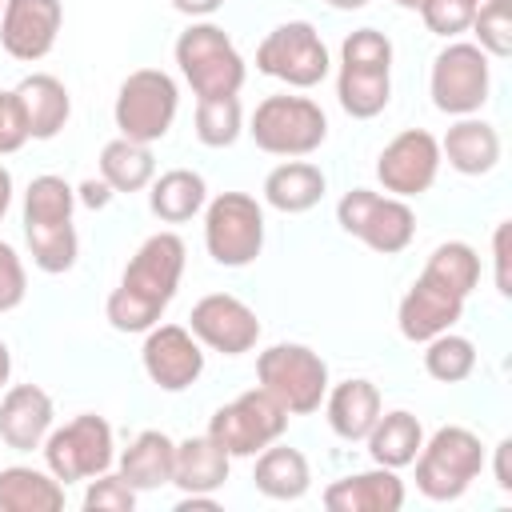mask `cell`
<instances>
[{
  "label": "cell",
  "mask_w": 512,
  "mask_h": 512,
  "mask_svg": "<svg viewBox=\"0 0 512 512\" xmlns=\"http://www.w3.org/2000/svg\"><path fill=\"white\" fill-rule=\"evenodd\" d=\"M288 412L280 408L276 396H268L260 384L240 392L236 400L220 404L208 420V436L236 460V456H256L260 448L276 444L288 432Z\"/></svg>",
  "instance_id": "13"
},
{
  "label": "cell",
  "mask_w": 512,
  "mask_h": 512,
  "mask_svg": "<svg viewBox=\"0 0 512 512\" xmlns=\"http://www.w3.org/2000/svg\"><path fill=\"white\" fill-rule=\"evenodd\" d=\"M424 276L436 280V284H444V288H452L456 296L468 300V296L476 292V284H480V256H476V248L464 244V240H444V244H436L432 256L424 260Z\"/></svg>",
  "instance_id": "33"
},
{
  "label": "cell",
  "mask_w": 512,
  "mask_h": 512,
  "mask_svg": "<svg viewBox=\"0 0 512 512\" xmlns=\"http://www.w3.org/2000/svg\"><path fill=\"white\" fill-rule=\"evenodd\" d=\"M396 4H400V8H408V12H420V4H424V0H396Z\"/></svg>",
  "instance_id": "49"
},
{
  "label": "cell",
  "mask_w": 512,
  "mask_h": 512,
  "mask_svg": "<svg viewBox=\"0 0 512 512\" xmlns=\"http://www.w3.org/2000/svg\"><path fill=\"white\" fill-rule=\"evenodd\" d=\"M0 8H4V0H0Z\"/></svg>",
  "instance_id": "50"
},
{
  "label": "cell",
  "mask_w": 512,
  "mask_h": 512,
  "mask_svg": "<svg viewBox=\"0 0 512 512\" xmlns=\"http://www.w3.org/2000/svg\"><path fill=\"white\" fill-rule=\"evenodd\" d=\"M112 188L100 180V176H92V180H84V184H76V204H84V208H92V212H100V208H108L112 204Z\"/></svg>",
  "instance_id": "43"
},
{
  "label": "cell",
  "mask_w": 512,
  "mask_h": 512,
  "mask_svg": "<svg viewBox=\"0 0 512 512\" xmlns=\"http://www.w3.org/2000/svg\"><path fill=\"white\" fill-rule=\"evenodd\" d=\"M464 316V296H456L452 288L428 280L424 272L408 284V292L400 296V308H396V328L404 340L412 344H424L448 328H456V320Z\"/></svg>",
  "instance_id": "18"
},
{
  "label": "cell",
  "mask_w": 512,
  "mask_h": 512,
  "mask_svg": "<svg viewBox=\"0 0 512 512\" xmlns=\"http://www.w3.org/2000/svg\"><path fill=\"white\" fill-rule=\"evenodd\" d=\"M156 176V156H152V144H136L128 136H116L100 148V180L120 196H132V192H144Z\"/></svg>",
  "instance_id": "31"
},
{
  "label": "cell",
  "mask_w": 512,
  "mask_h": 512,
  "mask_svg": "<svg viewBox=\"0 0 512 512\" xmlns=\"http://www.w3.org/2000/svg\"><path fill=\"white\" fill-rule=\"evenodd\" d=\"M424 372L436 384H464L476 372V344L452 328L424 340Z\"/></svg>",
  "instance_id": "34"
},
{
  "label": "cell",
  "mask_w": 512,
  "mask_h": 512,
  "mask_svg": "<svg viewBox=\"0 0 512 512\" xmlns=\"http://www.w3.org/2000/svg\"><path fill=\"white\" fill-rule=\"evenodd\" d=\"M140 364L160 392H188L204 376V344L188 324H152L140 344Z\"/></svg>",
  "instance_id": "15"
},
{
  "label": "cell",
  "mask_w": 512,
  "mask_h": 512,
  "mask_svg": "<svg viewBox=\"0 0 512 512\" xmlns=\"http://www.w3.org/2000/svg\"><path fill=\"white\" fill-rule=\"evenodd\" d=\"M440 160H448L452 172L460 176H488L500 164V132L496 124L476 116H456L440 140Z\"/></svg>",
  "instance_id": "22"
},
{
  "label": "cell",
  "mask_w": 512,
  "mask_h": 512,
  "mask_svg": "<svg viewBox=\"0 0 512 512\" xmlns=\"http://www.w3.org/2000/svg\"><path fill=\"white\" fill-rule=\"evenodd\" d=\"M172 8H176L180 16H192V20H208L212 12H220V8H224V0H172Z\"/></svg>",
  "instance_id": "45"
},
{
  "label": "cell",
  "mask_w": 512,
  "mask_h": 512,
  "mask_svg": "<svg viewBox=\"0 0 512 512\" xmlns=\"http://www.w3.org/2000/svg\"><path fill=\"white\" fill-rule=\"evenodd\" d=\"M508 232H512V224L508 220H500L496 224V232H492V264H496V292L508 300L512 296V276H508Z\"/></svg>",
  "instance_id": "42"
},
{
  "label": "cell",
  "mask_w": 512,
  "mask_h": 512,
  "mask_svg": "<svg viewBox=\"0 0 512 512\" xmlns=\"http://www.w3.org/2000/svg\"><path fill=\"white\" fill-rule=\"evenodd\" d=\"M208 204V184L192 168H168L148 184V208L160 224H188Z\"/></svg>",
  "instance_id": "28"
},
{
  "label": "cell",
  "mask_w": 512,
  "mask_h": 512,
  "mask_svg": "<svg viewBox=\"0 0 512 512\" xmlns=\"http://www.w3.org/2000/svg\"><path fill=\"white\" fill-rule=\"evenodd\" d=\"M172 56H176L180 76L196 92V100H208V96H240V88L248 80V64H244L240 48L212 20H192L176 36Z\"/></svg>",
  "instance_id": "3"
},
{
  "label": "cell",
  "mask_w": 512,
  "mask_h": 512,
  "mask_svg": "<svg viewBox=\"0 0 512 512\" xmlns=\"http://www.w3.org/2000/svg\"><path fill=\"white\" fill-rule=\"evenodd\" d=\"M364 444H368L372 464L400 472V468H408V464L416 460V452H420V444H424V424H420L416 412L392 408V412H380V416H376V424H372V432L364 436Z\"/></svg>",
  "instance_id": "29"
},
{
  "label": "cell",
  "mask_w": 512,
  "mask_h": 512,
  "mask_svg": "<svg viewBox=\"0 0 512 512\" xmlns=\"http://www.w3.org/2000/svg\"><path fill=\"white\" fill-rule=\"evenodd\" d=\"M24 296H28L24 260H20V252L8 240H0V316L4 312H16L24 304Z\"/></svg>",
  "instance_id": "40"
},
{
  "label": "cell",
  "mask_w": 512,
  "mask_h": 512,
  "mask_svg": "<svg viewBox=\"0 0 512 512\" xmlns=\"http://www.w3.org/2000/svg\"><path fill=\"white\" fill-rule=\"evenodd\" d=\"M480 0H424L420 4V20L432 36L440 40H456L460 32H468L472 16H476Z\"/></svg>",
  "instance_id": "38"
},
{
  "label": "cell",
  "mask_w": 512,
  "mask_h": 512,
  "mask_svg": "<svg viewBox=\"0 0 512 512\" xmlns=\"http://www.w3.org/2000/svg\"><path fill=\"white\" fill-rule=\"evenodd\" d=\"M256 384L280 400L288 416H312L328 392V360L308 344H272L256 356Z\"/></svg>",
  "instance_id": "6"
},
{
  "label": "cell",
  "mask_w": 512,
  "mask_h": 512,
  "mask_svg": "<svg viewBox=\"0 0 512 512\" xmlns=\"http://www.w3.org/2000/svg\"><path fill=\"white\" fill-rule=\"evenodd\" d=\"M184 240L176 232H152L132 260L124 264L120 284L104 300V316L124 336H144L152 324H160L164 308L172 304L180 276H184Z\"/></svg>",
  "instance_id": "1"
},
{
  "label": "cell",
  "mask_w": 512,
  "mask_h": 512,
  "mask_svg": "<svg viewBox=\"0 0 512 512\" xmlns=\"http://www.w3.org/2000/svg\"><path fill=\"white\" fill-rule=\"evenodd\" d=\"M244 132L256 140L260 152L300 160V156H312L328 140V116L312 96L276 92V96H264L256 104Z\"/></svg>",
  "instance_id": "5"
},
{
  "label": "cell",
  "mask_w": 512,
  "mask_h": 512,
  "mask_svg": "<svg viewBox=\"0 0 512 512\" xmlns=\"http://www.w3.org/2000/svg\"><path fill=\"white\" fill-rule=\"evenodd\" d=\"M44 468L68 488L80 480H92L116 464V444H112V424L96 412H80L68 424H52V432L40 444Z\"/></svg>",
  "instance_id": "8"
},
{
  "label": "cell",
  "mask_w": 512,
  "mask_h": 512,
  "mask_svg": "<svg viewBox=\"0 0 512 512\" xmlns=\"http://www.w3.org/2000/svg\"><path fill=\"white\" fill-rule=\"evenodd\" d=\"M56 424V404L40 384H12L0 396V440L12 452H32Z\"/></svg>",
  "instance_id": "19"
},
{
  "label": "cell",
  "mask_w": 512,
  "mask_h": 512,
  "mask_svg": "<svg viewBox=\"0 0 512 512\" xmlns=\"http://www.w3.org/2000/svg\"><path fill=\"white\" fill-rule=\"evenodd\" d=\"M64 484L48 468L8 464L0 468V512H60Z\"/></svg>",
  "instance_id": "30"
},
{
  "label": "cell",
  "mask_w": 512,
  "mask_h": 512,
  "mask_svg": "<svg viewBox=\"0 0 512 512\" xmlns=\"http://www.w3.org/2000/svg\"><path fill=\"white\" fill-rule=\"evenodd\" d=\"M76 212V188L56 176V172H44V176H32L28 188H24V224H64L72 220Z\"/></svg>",
  "instance_id": "35"
},
{
  "label": "cell",
  "mask_w": 512,
  "mask_h": 512,
  "mask_svg": "<svg viewBox=\"0 0 512 512\" xmlns=\"http://www.w3.org/2000/svg\"><path fill=\"white\" fill-rule=\"evenodd\" d=\"M336 100L352 120H372L392 100V40L380 28H356L340 44Z\"/></svg>",
  "instance_id": "2"
},
{
  "label": "cell",
  "mask_w": 512,
  "mask_h": 512,
  "mask_svg": "<svg viewBox=\"0 0 512 512\" xmlns=\"http://www.w3.org/2000/svg\"><path fill=\"white\" fill-rule=\"evenodd\" d=\"M440 140L428 128H404L396 132L380 156H376V180L388 196L412 200L424 196L440 176Z\"/></svg>",
  "instance_id": "14"
},
{
  "label": "cell",
  "mask_w": 512,
  "mask_h": 512,
  "mask_svg": "<svg viewBox=\"0 0 512 512\" xmlns=\"http://www.w3.org/2000/svg\"><path fill=\"white\" fill-rule=\"evenodd\" d=\"M60 24H64V4L60 0H4V8H0V48L20 64H36L56 48Z\"/></svg>",
  "instance_id": "17"
},
{
  "label": "cell",
  "mask_w": 512,
  "mask_h": 512,
  "mask_svg": "<svg viewBox=\"0 0 512 512\" xmlns=\"http://www.w3.org/2000/svg\"><path fill=\"white\" fill-rule=\"evenodd\" d=\"M172 464H176V440L160 428H144L120 456L116 472L136 488V492H156L172 484Z\"/></svg>",
  "instance_id": "25"
},
{
  "label": "cell",
  "mask_w": 512,
  "mask_h": 512,
  "mask_svg": "<svg viewBox=\"0 0 512 512\" xmlns=\"http://www.w3.org/2000/svg\"><path fill=\"white\" fill-rule=\"evenodd\" d=\"M324 192H328V176L312 160H284L264 176V204L284 216H300L316 208Z\"/></svg>",
  "instance_id": "26"
},
{
  "label": "cell",
  "mask_w": 512,
  "mask_h": 512,
  "mask_svg": "<svg viewBox=\"0 0 512 512\" xmlns=\"http://www.w3.org/2000/svg\"><path fill=\"white\" fill-rule=\"evenodd\" d=\"M256 72L308 92L332 72V56L308 20H284L256 44Z\"/></svg>",
  "instance_id": "12"
},
{
  "label": "cell",
  "mask_w": 512,
  "mask_h": 512,
  "mask_svg": "<svg viewBox=\"0 0 512 512\" xmlns=\"http://www.w3.org/2000/svg\"><path fill=\"white\" fill-rule=\"evenodd\" d=\"M380 412H384V396H380V388H376L372 380H364V376H348V380H340V384H328V392H324L328 428H332L340 440H348V444H360V440L372 432V424H376Z\"/></svg>",
  "instance_id": "21"
},
{
  "label": "cell",
  "mask_w": 512,
  "mask_h": 512,
  "mask_svg": "<svg viewBox=\"0 0 512 512\" xmlns=\"http://www.w3.org/2000/svg\"><path fill=\"white\" fill-rule=\"evenodd\" d=\"M508 456H512V436H504V440L496 444V464H492V472H496V488H500V492H512V468H508Z\"/></svg>",
  "instance_id": "44"
},
{
  "label": "cell",
  "mask_w": 512,
  "mask_h": 512,
  "mask_svg": "<svg viewBox=\"0 0 512 512\" xmlns=\"http://www.w3.org/2000/svg\"><path fill=\"white\" fill-rule=\"evenodd\" d=\"M252 484L260 496L268 500H300L308 496L312 488V468H308V456L300 448H288V444H268L256 452V468H252Z\"/></svg>",
  "instance_id": "27"
},
{
  "label": "cell",
  "mask_w": 512,
  "mask_h": 512,
  "mask_svg": "<svg viewBox=\"0 0 512 512\" xmlns=\"http://www.w3.org/2000/svg\"><path fill=\"white\" fill-rule=\"evenodd\" d=\"M468 32H476V48H484L488 60H508L512 56V16H508V0H480L476 16L468 24Z\"/></svg>",
  "instance_id": "37"
},
{
  "label": "cell",
  "mask_w": 512,
  "mask_h": 512,
  "mask_svg": "<svg viewBox=\"0 0 512 512\" xmlns=\"http://www.w3.org/2000/svg\"><path fill=\"white\" fill-rule=\"evenodd\" d=\"M136 488L120 476V472H100V476H92L88 480V488H84V508L88 512H132L136 508Z\"/></svg>",
  "instance_id": "39"
},
{
  "label": "cell",
  "mask_w": 512,
  "mask_h": 512,
  "mask_svg": "<svg viewBox=\"0 0 512 512\" xmlns=\"http://www.w3.org/2000/svg\"><path fill=\"white\" fill-rule=\"evenodd\" d=\"M328 512H400L408 492L404 480L396 476V468H368V472H352L332 480L320 492Z\"/></svg>",
  "instance_id": "20"
},
{
  "label": "cell",
  "mask_w": 512,
  "mask_h": 512,
  "mask_svg": "<svg viewBox=\"0 0 512 512\" xmlns=\"http://www.w3.org/2000/svg\"><path fill=\"white\" fill-rule=\"evenodd\" d=\"M176 108H180L176 80L164 68H136L116 88L112 120H116L120 136H128L136 144H156L172 132Z\"/></svg>",
  "instance_id": "7"
},
{
  "label": "cell",
  "mask_w": 512,
  "mask_h": 512,
  "mask_svg": "<svg viewBox=\"0 0 512 512\" xmlns=\"http://www.w3.org/2000/svg\"><path fill=\"white\" fill-rule=\"evenodd\" d=\"M244 132L240 96H208L196 100V140L204 148H232Z\"/></svg>",
  "instance_id": "36"
},
{
  "label": "cell",
  "mask_w": 512,
  "mask_h": 512,
  "mask_svg": "<svg viewBox=\"0 0 512 512\" xmlns=\"http://www.w3.org/2000/svg\"><path fill=\"white\" fill-rule=\"evenodd\" d=\"M228 472H232V456L204 432V436H188V440H176V464H172V484L192 496V492H204V496H216L224 484H228Z\"/></svg>",
  "instance_id": "24"
},
{
  "label": "cell",
  "mask_w": 512,
  "mask_h": 512,
  "mask_svg": "<svg viewBox=\"0 0 512 512\" xmlns=\"http://www.w3.org/2000/svg\"><path fill=\"white\" fill-rule=\"evenodd\" d=\"M24 240H28V256L40 272L48 276H64L76 268V256H80V236H76V224L64 220V224H24Z\"/></svg>",
  "instance_id": "32"
},
{
  "label": "cell",
  "mask_w": 512,
  "mask_h": 512,
  "mask_svg": "<svg viewBox=\"0 0 512 512\" xmlns=\"http://www.w3.org/2000/svg\"><path fill=\"white\" fill-rule=\"evenodd\" d=\"M8 376H12V348L0 340V392L8 388Z\"/></svg>",
  "instance_id": "47"
},
{
  "label": "cell",
  "mask_w": 512,
  "mask_h": 512,
  "mask_svg": "<svg viewBox=\"0 0 512 512\" xmlns=\"http://www.w3.org/2000/svg\"><path fill=\"white\" fill-rule=\"evenodd\" d=\"M8 208H12V172L0 164V220L8 216Z\"/></svg>",
  "instance_id": "46"
},
{
  "label": "cell",
  "mask_w": 512,
  "mask_h": 512,
  "mask_svg": "<svg viewBox=\"0 0 512 512\" xmlns=\"http://www.w3.org/2000/svg\"><path fill=\"white\" fill-rule=\"evenodd\" d=\"M484 444L472 428L464 424H444L436 428L420 452H416V492L436 500V504H448V500H460L472 480H480L484 472Z\"/></svg>",
  "instance_id": "4"
},
{
  "label": "cell",
  "mask_w": 512,
  "mask_h": 512,
  "mask_svg": "<svg viewBox=\"0 0 512 512\" xmlns=\"http://www.w3.org/2000/svg\"><path fill=\"white\" fill-rule=\"evenodd\" d=\"M28 120L16 100V92H0V156H12L28 144Z\"/></svg>",
  "instance_id": "41"
},
{
  "label": "cell",
  "mask_w": 512,
  "mask_h": 512,
  "mask_svg": "<svg viewBox=\"0 0 512 512\" xmlns=\"http://www.w3.org/2000/svg\"><path fill=\"white\" fill-rule=\"evenodd\" d=\"M336 224L380 256H400L416 240V212L408 200L372 188H348L336 204Z\"/></svg>",
  "instance_id": "11"
},
{
  "label": "cell",
  "mask_w": 512,
  "mask_h": 512,
  "mask_svg": "<svg viewBox=\"0 0 512 512\" xmlns=\"http://www.w3.org/2000/svg\"><path fill=\"white\" fill-rule=\"evenodd\" d=\"M328 8H336V12H360L368 0H324Z\"/></svg>",
  "instance_id": "48"
},
{
  "label": "cell",
  "mask_w": 512,
  "mask_h": 512,
  "mask_svg": "<svg viewBox=\"0 0 512 512\" xmlns=\"http://www.w3.org/2000/svg\"><path fill=\"white\" fill-rule=\"evenodd\" d=\"M12 92H16L20 108H24L28 136H32V140H52V136L64 132V124H68V116H72V96H68V88H64L60 76H52V72H32V76H24Z\"/></svg>",
  "instance_id": "23"
},
{
  "label": "cell",
  "mask_w": 512,
  "mask_h": 512,
  "mask_svg": "<svg viewBox=\"0 0 512 512\" xmlns=\"http://www.w3.org/2000/svg\"><path fill=\"white\" fill-rule=\"evenodd\" d=\"M188 332L220 356H244L260 340V316L232 292H208L192 304Z\"/></svg>",
  "instance_id": "16"
},
{
  "label": "cell",
  "mask_w": 512,
  "mask_h": 512,
  "mask_svg": "<svg viewBox=\"0 0 512 512\" xmlns=\"http://www.w3.org/2000/svg\"><path fill=\"white\" fill-rule=\"evenodd\" d=\"M488 92H492V64H488L484 48H476L472 40H448L432 56L428 96H432L436 112L476 116L488 104Z\"/></svg>",
  "instance_id": "10"
},
{
  "label": "cell",
  "mask_w": 512,
  "mask_h": 512,
  "mask_svg": "<svg viewBox=\"0 0 512 512\" xmlns=\"http://www.w3.org/2000/svg\"><path fill=\"white\" fill-rule=\"evenodd\" d=\"M204 248L220 268H248L264 252V204L248 192H220L204 204Z\"/></svg>",
  "instance_id": "9"
}]
</instances>
